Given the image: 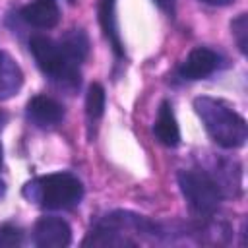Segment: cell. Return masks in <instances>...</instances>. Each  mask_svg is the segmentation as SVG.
<instances>
[{
  "label": "cell",
  "instance_id": "obj_14",
  "mask_svg": "<svg viewBox=\"0 0 248 248\" xmlns=\"http://www.w3.org/2000/svg\"><path fill=\"white\" fill-rule=\"evenodd\" d=\"M231 33L242 54L248 52V14H238L231 21Z\"/></svg>",
  "mask_w": 248,
  "mask_h": 248
},
{
  "label": "cell",
  "instance_id": "obj_3",
  "mask_svg": "<svg viewBox=\"0 0 248 248\" xmlns=\"http://www.w3.org/2000/svg\"><path fill=\"white\" fill-rule=\"evenodd\" d=\"M29 50L39 66V70L54 81L60 89H66L70 93L79 89L81 74H79V62H76L62 46L60 41H52L45 35H33L29 39Z\"/></svg>",
  "mask_w": 248,
  "mask_h": 248
},
{
  "label": "cell",
  "instance_id": "obj_10",
  "mask_svg": "<svg viewBox=\"0 0 248 248\" xmlns=\"http://www.w3.org/2000/svg\"><path fill=\"white\" fill-rule=\"evenodd\" d=\"M153 136L159 143L167 147H176L180 143V128L170 101H161L157 108V118L153 122Z\"/></svg>",
  "mask_w": 248,
  "mask_h": 248
},
{
  "label": "cell",
  "instance_id": "obj_7",
  "mask_svg": "<svg viewBox=\"0 0 248 248\" xmlns=\"http://www.w3.org/2000/svg\"><path fill=\"white\" fill-rule=\"evenodd\" d=\"M25 116L35 128L50 130L64 120V107L48 95H35L27 101Z\"/></svg>",
  "mask_w": 248,
  "mask_h": 248
},
{
  "label": "cell",
  "instance_id": "obj_19",
  "mask_svg": "<svg viewBox=\"0 0 248 248\" xmlns=\"http://www.w3.org/2000/svg\"><path fill=\"white\" fill-rule=\"evenodd\" d=\"M4 192H6V186H4V182L0 180V198H4Z\"/></svg>",
  "mask_w": 248,
  "mask_h": 248
},
{
  "label": "cell",
  "instance_id": "obj_17",
  "mask_svg": "<svg viewBox=\"0 0 248 248\" xmlns=\"http://www.w3.org/2000/svg\"><path fill=\"white\" fill-rule=\"evenodd\" d=\"M200 2H203V4H207V6H231V4H234V0H200Z\"/></svg>",
  "mask_w": 248,
  "mask_h": 248
},
{
  "label": "cell",
  "instance_id": "obj_16",
  "mask_svg": "<svg viewBox=\"0 0 248 248\" xmlns=\"http://www.w3.org/2000/svg\"><path fill=\"white\" fill-rule=\"evenodd\" d=\"M153 4L161 10V12H165L167 16H174V8H176V0H153Z\"/></svg>",
  "mask_w": 248,
  "mask_h": 248
},
{
  "label": "cell",
  "instance_id": "obj_4",
  "mask_svg": "<svg viewBox=\"0 0 248 248\" xmlns=\"http://www.w3.org/2000/svg\"><path fill=\"white\" fill-rule=\"evenodd\" d=\"M176 178L190 213L202 221L211 219L225 198L219 180L203 169H182Z\"/></svg>",
  "mask_w": 248,
  "mask_h": 248
},
{
  "label": "cell",
  "instance_id": "obj_1",
  "mask_svg": "<svg viewBox=\"0 0 248 248\" xmlns=\"http://www.w3.org/2000/svg\"><path fill=\"white\" fill-rule=\"evenodd\" d=\"M194 110L207 136L223 149H238L248 140V124L227 101L202 95L194 99Z\"/></svg>",
  "mask_w": 248,
  "mask_h": 248
},
{
  "label": "cell",
  "instance_id": "obj_8",
  "mask_svg": "<svg viewBox=\"0 0 248 248\" xmlns=\"http://www.w3.org/2000/svg\"><path fill=\"white\" fill-rule=\"evenodd\" d=\"M19 17L35 29H52L60 21V8L56 0H33L21 8Z\"/></svg>",
  "mask_w": 248,
  "mask_h": 248
},
{
  "label": "cell",
  "instance_id": "obj_9",
  "mask_svg": "<svg viewBox=\"0 0 248 248\" xmlns=\"http://www.w3.org/2000/svg\"><path fill=\"white\" fill-rule=\"evenodd\" d=\"M97 17H99V25H101L103 35H105V39L108 41V46L114 52V58L122 60L126 54H124V45H122L120 31H118L116 0H99V4H97Z\"/></svg>",
  "mask_w": 248,
  "mask_h": 248
},
{
  "label": "cell",
  "instance_id": "obj_13",
  "mask_svg": "<svg viewBox=\"0 0 248 248\" xmlns=\"http://www.w3.org/2000/svg\"><path fill=\"white\" fill-rule=\"evenodd\" d=\"M64 50L76 60V62H83L89 54V39L81 29H70L62 39H60Z\"/></svg>",
  "mask_w": 248,
  "mask_h": 248
},
{
  "label": "cell",
  "instance_id": "obj_18",
  "mask_svg": "<svg viewBox=\"0 0 248 248\" xmlns=\"http://www.w3.org/2000/svg\"><path fill=\"white\" fill-rule=\"evenodd\" d=\"M4 122H6V112H2V110H0V130H2Z\"/></svg>",
  "mask_w": 248,
  "mask_h": 248
},
{
  "label": "cell",
  "instance_id": "obj_20",
  "mask_svg": "<svg viewBox=\"0 0 248 248\" xmlns=\"http://www.w3.org/2000/svg\"><path fill=\"white\" fill-rule=\"evenodd\" d=\"M4 151H2V143H0V169H2V161H4V155H2Z\"/></svg>",
  "mask_w": 248,
  "mask_h": 248
},
{
  "label": "cell",
  "instance_id": "obj_5",
  "mask_svg": "<svg viewBox=\"0 0 248 248\" xmlns=\"http://www.w3.org/2000/svg\"><path fill=\"white\" fill-rule=\"evenodd\" d=\"M221 62H223V58L217 50H213L209 46H196L180 62V66L176 68V76L182 81L205 79L207 76H211L213 72L219 70Z\"/></svg>",
  "mask_w": 248,
  "mask_h": 248
},
{
  "label": "cell",
  "instance_id": "obj_12",
  "mask_svg": "<svg viewBox=\"0 0 248 248\" xmlns=\"http://www.w3.org/2000/svg\"><path fill=\"white\" fill-rule=\"evenodd\" d=\"M105 105H107V93L101 83H91L85 93V118L89 132L105 114Z\"/></svg>",
  "mask_w": 248,
  "mask_h": 248
},
{
  "label": "cell",
  "instance_id": "obj_15",
  "mask_svg": "<svg viewBox=\"0 0 248 248\" xmlns=\"http://www.w3.org/2000/svg\"><path fill=\"white\" fill-rule=\"evenodd\" d=\"M23 240V232L19 227L12 225V223H6L0 227V246L2 248H14V246H19Z\"/></svg>",
  "mask_w": 248,
  "mask_h": 248
},
{
  "label": "cell",
  "instance_id": "obj_11",
  "mask_svg": "<svg viewBox=\"0 0 248 248\" xmlns=\"http://www.w3.org/2000/svg\"><path fill=\"white\" fill-rule=\"evenodd\" d=\"M23 83L21 68L8 52H0V101L14 97Z\"/></svg>",
  "mask_w": 248,
  "mask_h": 248
},
{
  "label": "cell",
  "instance_id": "obj_2",
  "mask_svg": "<svg viewBox=\"0 0 248 248\" xmlns=\"http://www.w3.org/2000/svg\"><path fill=\"white\" fill-rule=\"evenodd\" d=\"M23 196L43 209H74L83 198L81 180L66 170L37 176L23 186Z\"/></svg>",
  "mask_w": 248,
  "mask_h": 248
},
{
  "label": "cell",
  "instance_id": "obj_6",
  "mask_svg": "<svg viewBox=\"0 0 248 248\" xmlns=\"http://www.w3.org/2000/svg\"><path fill=\"white\" fill-rule=\"evenodd\" d=\"M33 244L39 248H66L72 244V229L60 217H41L33 227Z\"/></svg>",
  "mask_w": 248,
  "mask_h": 248
}]
</instances>
